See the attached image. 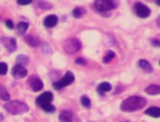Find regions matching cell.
<instances>
[{
    "instance_id": "1",
    "label": "cell",
    "mask_w": 160,
    "mask_h": 122,
    "mask_svg": "<svg viewBox=\"0 0 160 122\" xmlns=\"http://www.w3.org/2000/svg\"><path fill=\"white\" fill-rule=\"evenodd\" d=\"M145 105H146V100L144 97L131 96V97H128L126 100H124L121 102L120 108L124 112H134V111H138V110L142 108Z\"/></svg>"
},
{
    "instance_id": "2",
    "label": "cell",
    "mask_w": 160,
    "mask_h": 122,
    "mask_svg": "<svg viewBox=\"0 0 160 122\" xmlns=\"http://www.w3.org/2000/svg\"><path fill=\"white\" fill-rule=\"evenodd\" d=\"M4 108L11 113V115H21V113H25L29 107L26 103L21 102V101H18V100H14V101H8L5 102L4 105Z\"/></svg>"
},
{
    "instance_id": "3",
    "label": "cell",
    "mask_w": 160,
    "mask_h": 122,
    "mask_svg": "<svg viewBox=\"0 0 160 122\" xmlns=\"http://www.w3.org/2000/svg\"><path fill=\"white\" fill-rule=\"evenodd\" d=\"M94 7L100 12H105V11L115 9L116 7V2H114L111 0H98V1L94 2Z\"/></svg>"
},
{
    "instance_id": "4",
    "label": "cell",
    "mask_w": 160,
    "mask_h": 122,
    "mask_svg": "<svg viewBox=\"0 0 160 122\" xmlns=\"http://www.w3.org/2000/svg\"><path fill=\"white\" fill-rule=\"evenodd\" d=\"M81 47V44L78 39L75 37H71V39H68L65 42H64V50L68 52V54H75L80 50Z\"/></svg>"
},
{
    "instance_id": "5",
    "label": "cell",
    "mask_w": 160,
    "mask_h": 122,
    "mask_svg": "<svg viewBox=\"0 0 160 122\" xmlns=\"http://www.w3.org/2000/svg\"><path fill=\"white\" fill-rule=\"evenodd\" d=\"M74 81V75H72V72H70V71H68L66 73H65V76L60 80V81H56V82H54V88H56V90H60V88H62V87H65V86H68V85H70L71 82Z\"/></svg>"
},
{
    "instance_id": "6",
    "label": "cell",
    "mask_w": 160,
    "mask_h": 122,
    "mask_svg": "<svg viewBox=\"0 0 160 122\" xmlns=\"http://www.w3.org/2000/svg\"><path fill=\"white\" fill-rule=\"evenodd\" d=\"M135 11H136V15L142 17V19H145V17H148L150 15V9L146 5L141 4V2H138L135 5Z\"/></svg>"
},
{
    "instance_id": "7",
    "label": "cell",
    "mask_w": 160,
    "mask_h": 122,
    "mask_svg": "<svg viewBox=\"0 0 160 122\" xmlns=\"http://www.w3.org/2000/svg\"><path fill=\"white\" fill-rule=\"evenodd\" d=\"M29 86H30V88L32 90V91H40L41 88H42V86H44V83H42V81L38 77V76H31L30 78H29Z\"/></svg>"
},
{
    "instance_id": "8",
    "label": "cell",
    "mask_w": 160,
    "mask_h": 122,
    "mask_svg": "<svg viewBox=\"0 0 160 122\" xmlns=\"http://www.w3.org/2000/svg\"><path fill=\"white\" fill-rule=\"evenodd\" d=\"M52 101V93L51 92H44V93H41L38 98H36V105L38 106H44V105H48V103H50Z\"/></svg>"
},
{
    "instance_id": "9",
    "label": "cell",
    "mask_w": 160,
    "mask_h": 122,
    "mask_svg": "<svg viewBox=\"0 0 160 122\" xmlns=\"http://www.w3.org/2000/svg\"><path fill=\"white\" fill-rule=\"evenodd\" d=\"M11 73H12V76H14L15 78H22V77H25V76L28 75V71H26V68H25L24 66L15 65V66L12 67V70H11Z\"/></svg>"
},
{
    "instance_id": "10",
    "label": "cell",
    "mask_w": 160,
    "mask_h": 122,
    "mask_svg": "<svg viewBox=\"0 0 160 122\" xmlns=\"http://www.w3.org/2000/svg\"><path fill=\"white\" fill-rule=\"evenodd\" d=\"M2 44H4V46L6 47V50L9 52H12V51L16 50V41L12 37H4L2 39Z\"/></svg>"
},
{
    "instance_id": "11",
    "label": "cell",
    "mask_w": 160,
    "mask_h": 122,
    "mask_svg": "<svg viewBox=\"0 0 160 122\" xmlns=\"http://www.w3.org/2000/svg\"><path fill=\"white\" fill-rule=\"evenodd\" d=\"M25 42H26L29 46H31V47H38V46L40 45V39H39L36 35H32V34L25 35Z\"/></svg>"
},
{
    "instance_id": "12",
    "label": "cell",
    "mask_w": 160,
    "mask_h": 122,
    "mask_svg": "<svg viewBox=\"0 0 160 122\" xmlns=\"http://www.w3.org/2000/svg\"><path fill=\"white\" fill-rule=\"evenodd\" d=\"M58 24V17H56V15H49V16H46L45 17V20H44V25L46 26V27H54L55 25Z\"/></svg>"
},
{
    "instance_id": "13",
    "label": "cell",
    "mask_w": 160,
    "mask_h": 122,
    "mask_svg": "<svg viewBox=\"0 0 160 122\" xmlns=\"http://www.w3.org/2000/svg\"><path fill=\"white\" fill-rule=\"evenodd\" d=\"M60 122H72V113L70 111H62L59 117Z\"/></svg>"
},
{
    "instance_id": "14",
    "label": "cell",
    "mask_w": 160,
    "mask_h": 122,
    "mask_svg": "<svg viewBox=\"0 0 160 122\" xmlns=\"http://www.w3.org/2000/svg\"><path fill=\"white\" fill-rule=\"evenodd\" d=\"M138 66H139L141 70H144L145 72H151V71H152V66H151L146 60H139Z\"/></svg>"
},
{
    "instance_id": "15",
    "label": "cell",
    "mask_w": 160,
    "mask_h": 122,
    "mask_svg": "<svg viewBox=\"0 0 160 122\" xmlns=\"http://www.w3.org/2000/svg\"><path fill=\"white\" fill-rule=\"evenodd\" d=\"M145 92L149 95H159L160 93V85H149L145 88Z\"/></svg>"
},
{
    "instance_id": "16",
    "label": "cell",
    "mask_w": 160,
    "mask_h": 122,
    "mask_svg": "<svg viewBox=\"0 0 160 122\" xmlns=\"http://www.w3.org/2000/svg\"><path fill=\"white\" fill-rule=\"evenodd\" d=\"M28 27H29V24L25 22V21H21V22H19L18 26H16V32H18L19 35H24V34L26 32Z\"/></svg>"
},
{
    "instance_id": "17",
    "label": "cell",
    "mask_w": 160,
    "mask_h": 122,
    "mask_svg": "<svg viewBox=\"0 0 160 122\" xmlns=\"http://www.w3.org/2000/svg\"><path fill=\"white\" fill-rule=\"evenodd\" d=\"M111 90V85L109 83V82H101L99 86H98V92L100 93V95H102V93H105V92H108V91H110Z\"/></svg>"
},
{
    "instance_id": "18",
    "label": "cell",
    "mask_w": 160,
    "mask_h": 122,
    "mask_svg": "<svg viewBox=\"0 0 160 122\" xmlns=\"http://www.w3.org/2000/svg\"><path fill=\"white\" fill-rule=\"evenodd\" d=\"M145 113L151 116V117L158 118V117H160V107H150V108H148L145 111Z\"/></svg>"
},
{
    "instance_id": "19",
    "label": "cell",
    "mask_w": 160,
    "mask_h": 122,
    "mask_svg": "<svg viewBox=\"0 0 160 122\" xmlns=\"http://www.w3.org/2000/svg\"><path fill=\"white\" fill-rule=\"evenodd\" d=\"M0 98L2 100V101H9V98H10V95H9V92L5 90V87L0 83Z\"/></svg>"
},
{
    "instance_id": "20",
    "label": "cell",
    "mask_w": 160,
    "mask_h": 122,
    "mask_svg": "<svg viewBox=\"0 0 160 122\" xmlns=\"http://www.w3.org/2000/svg\"><path fill=\"white\" fill-rule=\"evenodd\" d=\"M84 14H85V10H84L82 7H75V9L72 10V16L76 17V19L81 17Z\"/></svg>"
},
{
    "instance_id": "21",
    "label": "cell",
    "mask_w": 160,
    "mask_h": 122,
    "mask_svg": "<svg viewBox=\"0 0 160 122\" xmlns=\"http://www.w3.org/2000/svg\"><path fill=\"white\" fill-rule=\"evenodd\" d=\"M16 61H18V65L22 66V65H26V63L29 62V59H28L26 56H24V55H20V56H18Z\"/></svg>"
},
{
    "instance_id": "22",
    "label": "cell",
    "mask_w": 160,
    "mask_h": 122,
    "mask_svg": "<svg viewBox=\"0 0 160 122\" xmlns=\"http://www.w3.org/2000/svg\"><path fill=\"white\" fill-rule=\"evenodd\" d=\"M80 102H81V105H82L84 107H86V108H90V106H91V102H90V100H89L86 96H81Z\"/></svg>"
},
{
    "instance_id": "23",
    "label": "cell",
    "mask_w": 160,
    "mask_h": 122,
    "mask_svg": "<svg viewBox=\"0 0 160 122\" xmlns=\"http://www.w3.org/2000/svg\"><path fill=\"white\" fill-rule=\"evenodd\" d=\"M115 57V52L114 51H109V52H106V55L104 56V62H109V61H111L112 59Z\"/></svg>"
},
{
    "instance_id": "24",
    "label": "cell",
    "mask_w": 160,
    "mask_h": 122,
    "mask_svg": "<svg viewBox=\"0 0 160 122\" xmlns=\"http://www.w3.org/2000/svg\"><path fill=\"white\" fill-rule=\"evenodd\" d=\"M41 108L45 111V112H54L55 111V107L52 106V105H50V103H48V105H44V106H41Z\"/></svg>"
},
{
    "instance_id": "25",
    "label": "cell",
    "mask_w": 160,
    "mask_h": 122,
    "mask_svg": "<svg viewBox=\"0 0 160 122\" xmlns=\"http://www.w3.org/2000/svg\"><path fill=\"white\" fill-rule=\"evenodd\" d=\"M8 72V65L5 62H0V75H5Z\"/></svg>"
},
{
    "instance_id": "26",
    "label": "cell",
    "mask_w": 160,
    "mask_h": 122,
    "mask_svg": "<svg viewBox=\"0 0 160 122\" xmlns=\"http://www.w3.org/2000/svg\"><path fill=\"white\" fill-rule=\"evenodd\" d=\"M38 5L41 7V9H51V4L49 2H45V1H39Z\"/></svg>"
},
{
    "instance_id": "27",
    "label": "cell",
    "mask_w": 160,
    "mask_h": 122,
    "mask_svg": "<svg viewBox=\"0 0 160 122\" xmlns=\"http://www.w3.org/2000/svg\"><path fill=\"white\" fill-rule=\"evenodd\" d=\"M30 2H31V0H18V4L19 5H28Z\"/></svg>"
},
{
    "instance_id": "28",
    "label": "cell",
    "mask_w": 160,
    "mask_h": 122,
    "mask_svg": "<svg viewBox=\"0 0 160 122\" xmlns=\"http://www.w3.org/2000/svg\"><path fill=\"white\" fill-rule=\"evenodd\" d=\"M75 62H76V63H79V65H85V63H86V61H85L84 59H76V60H75Z\"/></svg>"
},
{
    "instance_id": "29",
    "label": "cell",
    "mask_w": 160,
    "mask_h": 122,
    "mask_svg": "<svg viewBox=\"0 0 160 122\" xmlns=\"http://www.w3.org/2000/svg\"><path fill=\"white\" fill-rule=\"evenodd\" d=\"M151 44H152L154 46H156V47H160V41L155 40V39H152V40H151Z\"/></svg>"
},
{
    "instance_id": "30",
    "label": "cell",
    "mask_w": 160,
    "mask_h": 122,
    "mask_svg": "<svg viewBox=\"0 0 160 122\" xmlns=\"http://www.w3.org/2000/svg\"><path fill=\"white\" fill-rule=\"evenodd\" d=\"M6 26H8L9 29H12V27H14V24H12V21H11V20H6Z\"/></svg>"
},
{
    "instance_id": "31",
    "label": "cell",
    "mask_w": 160,
    "mask_h": 122,
    "mask_svg": "<svg viewBox=\"0 0 160 122\" xmlns=\"http://www.w3.org/2000/svg\"><path fill=\"white\" fill-rule=\"evenodd\" d=\"M156 25H158V26L160 27V15H159V17L156 19Z\"/></svg>"
},
{
    "instance_id": "32",
    "label": "cell",
    "mask_w": 160,
    "mask_h": 122,
    "mask_svg": "<svg viewBox=\"0 0 160 122\" xmlns=\"http://www.w3.org/2000/svg\"><path fill=\"white\" fill-rule=\"evenodd\" d=\"M2 120H4V116H2V115H1V113H0V122H1V121H2Z\"/></svg>"
},
{
    "instance_id": "33",
    "label": "cell",
    "mask_w": 160,
    "mask_h": 122,
    "mask_svg": "<svg viewBox=\"0 0 160 122\" xmlns=\"http://www.w3.org/2000/svg\"><path fill=\"white\" fill-rule=\"evenodd\" d=\"M156 4H158V5H160V0H158V1H156Z\"/></svg>"
},
{
    "instance_id": "34",
    "label": "cell",
    "mask_w": 160,
    "mask_h": 122,
    "mask_svg": "<svg viewBox=\"0 0 160 122\" xmlns=\"http://www.w3.org/2000/svg\"><path fill=\"white\" fill-rule=\"evenodd\" d=\"M159 63H160V61H159Z\"/></svg>"
},
{
    "instance_id": "35",
    "label": "cell",
    "mask_w": 160,
    "mask_h": 122,
    "mask_svg": "<svg viewBox=\"0 0 160 122\" xmlns=\"http://www.w3.org/2000/svg\"><path fill=\"white\" fill-rule=\"evenodd\" d=\"M126 122H129V121H126Z\"/></svg>"
}]
</instances>
